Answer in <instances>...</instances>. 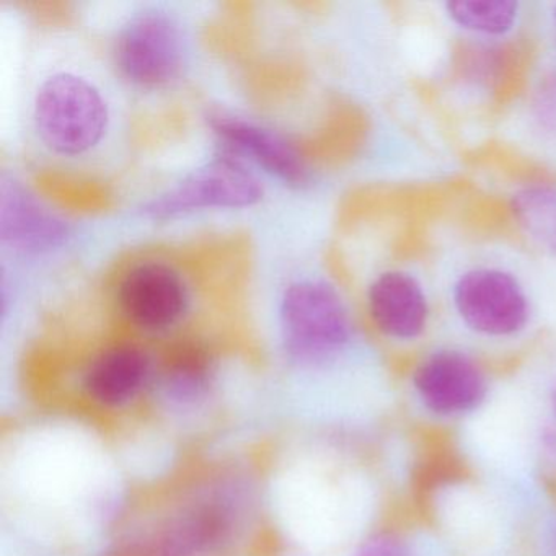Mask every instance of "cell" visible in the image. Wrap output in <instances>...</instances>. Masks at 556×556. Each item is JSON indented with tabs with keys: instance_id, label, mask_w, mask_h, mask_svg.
Returning a JSON list of instances; mask_svg holds the SVG:
<instances>
[{
	"instance_id": "1",
	"label": "cell",
	"mask_w": 556,
	"mask_h": 556,
	"mask_svg": "<svg viewBox=\"0 0 556 556\" xmlns=\"http://www.w3.org/2000/svg\"><path fill=\"white\" fill-rule=\"evenodd\" d=\"M286 353L305 366L337 359L353 340V321L333 286L304 279L286 289L281 302Z\"/></svg>"
},
{
	"instance_id": "2",
	"label": "cell",
	"mask_w": 556,
	"mask_h": 556,
	"mask_svg": "<svg viewBox=\"0 0 556 556\" xmlns=\"http://www.w3.org/2000/svg\"><path fill=\"white\" fill-rule=\"evenodd\" d=\"M247 513L242 484L213 481L185 497L152 532L177 556H210L236 540Z\"/></svg>"
},
{
	"instance_id": "3",
	"label": "cell",
	"mask_w": 556,
	"mask_h": 556,
	"mask_svg": "<svg viewBox=\"0 0 556 556\" xmlns=\"http://www.w3.org/2000/svg\"><path fill=\"white\" fill-rule=\"evenodd\" d=\"M109 109L99 90L83 77L56 74L38 90L35 125L51 151L79 155L99 144Z\"/></svg>"
},
{
	"instance_id": "4",
	"label": "cell",
	"mask_w": 556,
	"mask_h": 556,
	"mask_svg": "<svg viewBox=\"0 0 556 556\" xmlns=\"http://www.w3.org/2000/svg\"><path fill=\"white\" fill-rule=\"evenodd\" d=\"M452 301L460 320L481 337H516L530 320L526 289L504 269H468L455 281Z\"/></svg>"
},
{
	"instance_id": "5",
	"label": "cell",
	"mask_w": 556,
	"mask_h": 556,
	"mask_svg": "<svg viewBox=\"0 0 556 556\" xmlns=\"http://www.w3.org/2000/svg\"><path fill=\"white\" fill-rule=\"evenodd\" d=\"M262 197V185L243 165L216 159L146 204L142 213L154 220H168L213 207L253 206Z\"/></svg>"
},
{
	"instance_id": "6",
	"label": "cell",
	"mask_w": 556,
	"mask_h": 556,
	"mask_svg": "<svg viewBox=\"0 0 556 556\" xmlns=\"http://www.w3.org/2000/svg\"><path fill=\"white\" fill-rule=\"evenodd\" d=\"M413 390L422 408L439 418H462L488 399L486 374L480 364L454 348L432 351L413 370Z\"/></svg>"
},
{
	"instance_id": "7",
	"label": "cell",
	"mask_w": 556,
	"mask_h": 556,
	"mask_svg": "<svg viewBox=\"0 0 556 556\" xmlns=\"http://www.w3.org/2000/svg\"><path fill=\"white\" fill-rule=\"evenodd\" d=\"M116 61L126 79L136 86H167L184 67L180 28L162 12H144L131 18L119 34Z\"/></svg>"
},
{
	"instance_id": "8",
	"label": "cell",
	"mask_w": 556,
	"mask_h": 556,
	"mask_svg": "<svg viewBox=\"0 0 556 556\" xmlns=\"http://www.w3.org/2000/svg\"><path fill=\"white\" fill-rule=\"evenodd\" d=\"M118 299L126 317L151 331L174 327L190 302L181 276L162 263H144L132 268L119 285Z\"/></svg>"
},
{
	"instance_id": "9",
	"label": "cell",
	"mask_w": 556,
	"mask_h": 556,
	"mask_svg": "<svg viewBox=\"0 0 556 556\" xmlns=\"http://www.w3.org/2000/svg\"><path fill=\"white\" fill-rule=\"evenodd\" d=\"M70 226L48 211L17 181H4L0 190V239L21 253H43L63 245Z\"/></svg>"
},
{
	"instance_id": "10",
	"label": "cell",
	"mask_w": 556,
	"mask_h": 556,
	"mask_svg": "<svg viewBox=\"0 0 556 556\" xmlns=\"http://www.w3.org/2000/svg\"><path fill=\"white\" fill-rule=\"evenodd\" d=\"M367 307L376 327L392 340H416L428 327V298L421 282L409 273L387 271L374 279Z\"/></svg>"
},
{
	"instance_id": "11",
	"label": "cell",
	"mask_w": 556,
	"mask_h": 556,
	"mask_svg": "<svg viewBox=\"0 0 556 556\" xmlns=\"http://www.w3.org/2000/svg\"><path fill=\"white\" fill-rule=\"evenodd\" d=\"M211 126L224 144L252 159L273 177L291 187L307 184L308 172L301 154L271 129L224 113L211 116Z\"/></svg>"
},
{
	"instance_id": "12",
	"label": "cell",
	"mask_w": 556,
	"mask_h": 556,
	"mask_svg": "<svg viewBox=\"0 0 556 556\" xmlns=\"http://www.w3.org/2000/svg\"><path fill=\"white\" fill-rule=\"evenodd\" d=\"M151 379V361L135 346L100 354L84 376V389L93 402L118 408L135 400Z\"/></svg>"
},
{
	"instance_id": "13",
	"label": "cell",
	"mask_w": 556,
	"mask_h": 556,
	"mask_svg": "<svg viewBox=\"0 0 556 556\" xmlns=\"http://www.w3.org/2000/svg\"><path fill=\"white\" fill-rule=\"evenodd\" d=\"M213 357L198 344H187L168 357L161 376L162 395L175 408H194L210 395Z\"/></svg>"
},
{
	"instance_id": "14",
	"label": "cell",
	"mask_w": 556,
	"mask_h": 556,
	"mask_svg": "<svg viewBox=\"0 0 556 556\" xmlns=\"http://www.w3.org/2000/svg\"><path fill=\"white\" fill-rule=\"evenodd\" d=\"M510 213L520 229L556 256V188L530 185L510 198Z\"/></svg>"
},
{
	"instance_id": "15",
	"label": "cell",
	"mask_w": 556,
	"mask_h": 556,
	"mask_svg": "<svg viewBox=\"0 0 556 556\" xmlns=\"http://www.w3.org/2000/svg\"><path fill=\"white\" fill-rule=\"evenodd\" d=\"M519 2L514 0H448L447 17L464 30L484 37H504L516 27Z\"/></svg>"
},
{
	"instance_id": "16",
	"label": "cell",
	"mask_w": 556,
	"mask_h": 556,
	"mask_svg": "<svg viewBox=\"0 0 556 556\" xmlns=\"http://www.w3.org/2000/svg\"><path fill=\"white\" fill-rule=\"evenodd\" d=\"M100 556H177L154 532L141 533L116 543Z\"/></svg>"
},
{
	"instance_id": "17",
	"label": "cell",
	"mask_w": 556,
	"mask_h": 556,
	"mask_svg": "<svg viewBox=\"0 0 556 556\" xmlns=\"http://www.w3.org/2000/svg\"><path fill=\"white\" fill-rule=\"evenodd\" d=\"M353 556H415L408 543L395 533L380 532L364 540Z\"/></svg>"
},
{
	"instance_id": "18",
	"label": "cell",
	"mask_w": 556,
	"mask_h": 556,
	"mask_svg": "<svg viewBox=\"0 0 556 556\" xmlns=\"http://www.w3.org/2000/svg\"><path fill=\"white\" fill-rule=\"evenodd\" d=\"M536 115L549 129H556V70L540 84L535 99Z\"/></svg>"
},
{
	"instance_id": "19",
	"label": "cell",
	"mask_w": 556,
	"mask_h": 556,
	"mask_svg": "<svg viewBox=\"0 0 556 556\" xmlns=\"http://www.w3.org/2000/svg\"><path fill=\"white\" fill-rule=\"evenodd\" d=\"M548 402L549 413H552L553 428H555V432H553V434H555L556 438V374L555 377H553L552 387H549Z\"/></svg>"
},
{
	"instance_id": "20",
	"label": "cell",
	"mask_w": 556,
	"mask_h": 556,
	"mask_svg": "<svg viewBox=\"0 0 556 556\" xmlns=\"http://www.w3.org/2000/svg\"><path fill=\"white\" fill-rule=\"evenodd\" d=\"M552 22H553V34H555V41H556V5L553 8L552 11Z\"/></svg>"
}]
</instances>
